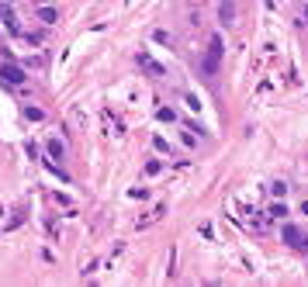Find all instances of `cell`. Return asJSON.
<instances>
[{
    "mask_svg": "<svg viewBox=\"0 0 308 287\" xmlns=\"http://www.w3.org/2000/svg\"><path fill=\"white\" fill-rule=\"evenodd\" d=\"M208 45H212V49H208V56H204V77H215V73H218V62H222V52H225V49H222V35H212Z\"/></svg>",
    "mask_w": 308,
    "mask_h": 287,
    "instance_id": "1",
    "label": "cell"
},
{
    "mask_svg": "<svg viewBox=\"0 0 308 287\" xmlns=\"http://www.w3.org/2000/svg\"><path fill=\"white\" fill-rule=\"evenodd\" d=\"M281 239H284V242H288V246H294V249H301V253H308V235L301 229H298V225H284V229H281Z\"/></svg>",
    "mask_w": 308,
    "mask_h": 287,
    "instance_id": "2",
    "label": "cell"
},
{
    "mask_svg": "<svg viewBox=\"0 0 308 287\" xmlns=\"http://www.w3.org/2000/svg\"><path fill=\"white\" fill-rule=\"evenodd\" d=\"M0 24H4V31L21 35V21H18V14H14V7H11V4H0Z\"/></svg>",
    "mask_w": 308,
    "mask_h": 287,
    "instance_id": "3",
    "label": "cell"
},
{
    "mask_svg": "<svg viewBox=\"0 0 308 287\" xmlns=\"http://www.w3.org/2000/svg\"><path fill=\"white\" fill-rule=\"evenodd\" d=\"M0 80H4V83H24V69H21L18 62H11V59H7V62H4V66H0Z\"/></svg>",
    "mask_w": 308,
    "mask_h": 287,
    "instance_id": "4",
    "label": "cell"
},
{
    "mask_svg": "<svg viewBox=\"0 0 308 287\" xmlns=\"http://www.w3.org/2000/svg\"><path fill=\"white\" fill-rule=\"evenodd\" d=\"M218 24H222V28H232V24H235V0H222V4H218Z\"/></svg>",
    "mask_w": 308,
    "mask_h": 287,
    "instance_id": "5",
    "label": "cell"
},
{
    "mask_svg": "<svg viewBox=\"0 0 308 287\" xmlns=\"http://www.w3.org/2000/svg\"><path fill=\"white\" fill-rule=\"evenodd\" d=\"M139 66H142V69H146L149 77H166V69H163V66H159L156 59H149V56H146V52L139 56Z\"/></svg>",
    "mask_w": 308,
    "mask_h": 287,
    "instance_id": "6",
    "label": "cell"
},
{
    "mask_svg": "<svg viewBox=\"0 0 308 287\" xmlns=\"http://www.w3.org/2000/svg\"><path fill=\"white\" fill-rule=\"evenodd\" d=\"M21 115H24V121H35V125H39V121H45V107H39V104H24Z\"/></svg>",
    "mask_w": 308,
    "mask_h": 287,
    "instance_id": "7",
    "label": "cell"
},
{
    "mask_svg": "<svg viewBox=\"0 0 308 287\" xmlns=\"http://www.w3.org/2000/svg\"><path fill=\"white\" fill-rule=\"evenodd\" d=\"M39 21H42V24H56L59 11L52 7V4H39Z\"/></svg>",
    "mask_w": 308,
    "mask_h": 287,
    "instance_id": "8",
    "label": "cell"
},
{
    "mask_svg": "<svg viewBox=\"0 0 308 287\" xmlns=\"http://www.w3.org/2000/svg\"><path fill=\"white\" fill-rule=\"evenodd\" d=\"M291 214V208L284 204V197H273V204H270V218H277V222H284Z\"/></svg>",
    "mask_w": 308,
    "mask_h": 287,
    "instance_id": "9",
    "label": "cell"
},
{
    "mask_svg": "<svg viewBox=\"0 0 308 287\" xmlns=\"http://www.w3.org/2000/svg\"><path fill=\"white\" fill-rule=\"evenodd\" d=\"M45 153L52 156V159H66V146H62L59 138H49V142H45Z\"/></svg>",
    "mask_w": 308,
    "mask_h": 287,
    "instance_id": "10",
    "label": "cell"
},
{
    "mask_svg": "<svg viewBox=\"0 0 308 287\" xmlns=\"http://www.w3.org/2000/svg\"><path fill=\"white\" fill-rule=\"evenodd\" d=\"M288 184H284V180H273V184H270V194H273V197H288Z\"/></svg>",
    "mask_w": 308,
    "mask_h": 287,
    "instance_id": "11",
    "label": "cell"
},
{
    "mask_svg": "<svg viewBox=\"0 0 308 287\" xmlns=\"http://www.w3.org/2000/svg\"><path fill=\"white\" fill-rule=\"evenodd\" d=\"M159 173H163V163H159V159H149V163H146V176H159Z\"/></svg>",
    "mask_w": 308,
    "mask_h": 287,
    "instance_id": "12",
    "label": "cell"
},
{
    "mask_svg": "<svg viewBox=\"0 0 308 287\" xmlns=\"http://www.w3.org/2000/svg\"><path fill=\"white\" fill-rule=\"evenodd\" d=\"M184 100H187V107H191L194 115H197V111L204 107V104H201V100H197V97H194V94H187V97H184Z\"/></svg>",
    "mask_w": 308,
    "mask_h": 287,
    "instance_id": "13",
    "label": "cell"
},
{
    "mask_svg": "<svg viewBox=\"0 0 308 287\" xmlns=\"http://www.w3.org/2000/svg\"><path fill=\"white\" fill-rule=\"evenodd\" d=\"M174 111H170V107H159V111H156V121H174Z\"/></svg>",
    "mask_w": 308,
    "mask_h": 287,
    "instance_id": "14",
    "label": "cell"
},
{
    "mask_svg": "<svg viewBox=\"0 0 308 287\" xmlns=\"http://www.w3.org/2000/svg\"><path fill=\"white\" fill-rule=\"evenodd\" d=\"M153 146L159 149V153H166V149H170V146H166V138H159V135H153Z\"/></svg>",
    "mask_w": 308,
    "mask_h": 287,
    "instance_id": "15",
    "label": "cell"
},
{
    "mask_svg": "<svg viewBox=\"0 0 308 287\" xmlns=\"http://www.w3.org/2000/svg\"><path fill=\"white\" fill-rule=\"evenodd\" d=\"M180 138H184V146H197V135H191V132H184Z\"/></svg>",
    "mask_w": 308,
    "mask_h": 287,
    "instance_id": "16",
    "label": "cell"
},
{
    "mask_svg": "<svg viewBox=\"0 0 308 287\" xmlns=\"http://www.w3.org/2000/svg\"><path fill=\"white\" fill-rule=\"evenodd\" d=\"M298 211H301V214L308 218V201H301V204H298Z\"/></svg>",
    "mask_w": 308,
    "mask_h": 287,
    "instance_id": "17",
    "label": "cell"
},
{
    "mask_svg": "<svg viewBox=\"0 0 308 287\" xmlns=\"http://www.w3.org/2000/svg\"><path fill=\"white\" fill-rule=\"evenodd\" d=\"M301 24H308V4H305V14H301Z\"/></svg>",
    "mask_w": 308,
    "mask_h": 287,
    "instance_id": "18",
    "label": "cell"
},
{
    "mask_svg": "<svg viewBox=\"0 0 308 287\" xmlns=\"http://www.w3.org/2000/svg\"><path fill=\"white\" fill-rule=\"evenodd\" d=\"M39 4H42V0H39Z\"/></svg>",
    "mask_w": 308,
    "mask_h": 287,
    "instance_id": "19",
    "label": "cell"
}]
</instances>
